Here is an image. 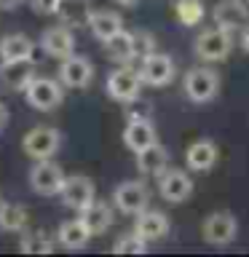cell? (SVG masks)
I'll use <instances>...</instances> for the list:
<instances>
[{"instance_id": "obj_19", "label": "cell", "mask_w": 249, "mask_h": 257, "mask_svg": "<svg viewBox=\"0 0 249 257\" xmlns=\"http://www.w3.org/2000/svg\"><path fill=\"white\" fill-rule=\"evenodd\" d=\"M169 166V153L164 145L153 142L150 148H145L137 153V169H140L142 174H153V177H161L166 172Z\"/></svg>"}, {"instance_id": "obj_18", "label": "cell", "mask_w": 249, "mask_h": 257, "mask_svg": "<svg viewBox=\"0 0 249 257\" xmlns=\"http://www.w3.org/2000/svg\"><path fill=\"white\" fill-rule=\"evenodd\" d=\"M185 164L193 172H209L217 164V145L212 140H196L185 153Z\"/></svg>"}, {"instance_id": "obj_9", "label": "cell", "mask_w": 249, "mask_h": 257, "mask_svg": "<svg viewBox=\"0 0 249 257\" xmlns=\"http://www.w3.org/2000/svg\"><path fill=\"white\" fill-rule=\"evenodd\" d=\"M158 190H161V198L169 201V204H182L193 193V180L182 169H166L158 177Z\"/></svg>"}, {"instance_id": "obj_2", "label": "cell", "mask_w": 249, "mask_h": 257, "mask_svg": "<svg viewBox=\"0 0 249 257\" xmlns=\"http://www.w3.org/2000/svg\"><path fill=\"white\" fill-rule=\"evenodd\" d=\"M59 145H62V134L51 126H35L30 128L27 137H24L22 148L30 158L35 161H46V158H54L59 153Z\"/></svg>"}, {"instance_id": "obj_8", "label": "cell", "mask_w": 249, "mask_h": 257, "mask_svg": "<svg viewBox=\"0 0 249 257\" xmlns=\"http://www.w3.org/2000/svg\"><path fill=\"white\" fill-rule=\"evenodd\" d=\"M112 201L115 206L120 209L123 214H140L142 209H148V201H150V193L145 188V182L140 180H126L120 182L115 193H112Z\"/></svg>"}, {"instance_id": "obj_22", "label": "cell", "mask_w": 249, "mask_h": 257, "mask_svg": "<svg viewBox=\"0 0 249 257\" xmlns=\"http://www.w3.org/2000/svg\"><path fill=\"white\" fill-rule=\"evenodd\" d=\"M35 43L22 35V32H11L0 40V59H32Z\"/></svg>"}, {"instance_id": "obj_11", "label": "cell", "mask_w": 249, "mask_h": 257, "mask_svg": "<svg viewBox=\"0 0 249 257\" xmlns=\"http://www.w3.org/2000/svg\"><path fill=\"white\" fill-rule=\"evenodd\" d=\"M35 78V62L32 59H3L0 64V86L8 91H22Z\"/></svg>"}, {"instance_id": "obj_20", "label": "cell", "mask_w": 249, "mask_h": 257, "mask_svg": "<svg viewBox=\"0 0 249 257\" xmlns=\"http://www.w3.org/2000/svg\"><path fill=\"white\" fill-rule=\"evenodd\" d=\"M80 220L86 222V228L91 230V236H102L104 230L112 225V209L104 201H91L86 209H80Z\"/></svg>"}, {"instance_id": "obj_34", "label": "cell", "mask_w": 249, "mask_h": 257, "mask_svg": "<svg viewBox=\"0 0 249 257\" xmlns=\"http://www.w3.org/2000/svg\"><path fill=\"white\" fill-rule=\"evenodd\" d=\"M241 48H244V51L249 54V27L244 30V35H241Z\"/></svg>"}, {"instance_id": "obj_14", "label": "cell", "mask_w": 249, "mask_h": 257, "mask_svg": "<svg viewBox=\"0 0 249 257\" xmlns=\"http://www.w3.org/2000/svg\"><path fill=\"white\" fill-rule=\"evenodd\" d=\"M212 19H214L217 27L233 32V30L244 27L249 22V8H246V3H241V0H220V3L212 8Z\"/></svg>"}, {"instance_id": "obj_24", "label": "cell", "mask_w": 249, "mask_h": 257, "mask_svg": "<svg viewBox=\"0 0 249 257\" xmlns=\"http://www.w3.org/2000/svg\"><path fill=\"white\" fill-rule=\"evenodd\" d=\"M56 16H62L67 27H86L91 19V6L86 0H59Z\"/></svg>"}, {"instance_id": "obj_21", "label": "cell", "mask_w": 249, "mask_h": 257, "mask_svg": "<svg viewBox=\"0 0 249 257\" xmlns=\"http://www.w3.org/2000/svg\"><path fill=\"white\" fill-rule=\"evenodd\" d=\"M59 244L64 249H83L88 244V238H91V230L86 228V222L80 220H67V222H62L59 225Z\"/></svg>"}, {"instance_id": "obj_27", "label": "cell", "mask_w": 249, "mask_h": 257, "mask_svg": "<svg viewBox=\"0 0 249 257\" xmlns=\"http://www.w3.org/2000/svg\"><path fill=\"white\" fill-rule=\"evenodd\" d=\"M51 249H54V241L46 233H30V236L22 238L24 254H51Z\"/></svg>"}, {"instance_id": "obj_26", "label": "cell", "mask_w": 249, "mask_h": 257, "mask_svg": "<svg viewBox=\"0 0 249 257\" xmlns=\"http://www.w3.org/2000/svg\"><path fill=\"white\" fill-rule=\"evenodd\" d=\"M27 225V209L19 204H3L0 201V230L16 233Z\"/></svg>"}, {"instance_id": "obj_10", "label": "cell", "mask_w": 249, "mask_h": 257, "mask_svg": "<svg viewBox=\"0 0 249 257\" xmlns=\"http://www.w3.org/2000/svg\"><path fill=\"white\" fill-rule=\"evenodd\" d=\"M62 182H64V174L51 158L38 161L30 172V185L35 193H40V196H56V193L62 190Z\"/></svg>"}, {"instance_id": "obj_5", "label": "cell", "mask_w": 249, "mask_h": 257, "mask_svg": "<svg viewBox=\"0 0 249 257\" xmlns=\"http://www.w3.org/2000/svg\"><path fill=\"white\" fill-rule=\"evenodd\" d=\"M174 59L169 54H158V51H153L148 54L142 59V67H140V78H142V83H148V86H166V83H172V78H174Z\"/></svg>"}, {"instance_id": "obj_12", "label": "cell", "mask_w": 249, "mask_h": 257, "mask_svg": "<svg viewBox=\"0 0 249 257\" xmlns=\"http://www.w3.org/2000/svg\"><path fill=\"white\" fill-rule=\"evenodd\" d=\"M94 78V67L86 56H64V62L59 64V83H64L67 88H86Z\"/></svg>"}, {"instance_id": "obj_28", "label": "cell", "mask_w": 249, "mask_h": 257, "mask_svg": "<svg viewBox=\"0 0 249 257\" xmlns=\"http://www.w3.org/2000/svg\"><path fill=\"white\" fill-rule=\"evenodd\" d=\"M177 16H180L182 24L193 27V24L204 19V6H201V0H180L177 3Z\"/></svg>"}, {"instance_id": "obj_35", "label": "cell", "mask_w": 249, "mask_h": 257, "mask_svg": "<svg viewBox=\"0 0 249 257\" xmlns=\"http://www.w3.org/2000/svg\"><path fill=\"white\" fill-rule=\"evenodd\" d=\"M118 3H120V6H137L140 0H118Z\"/></svg>"}, {"instance_id": "obj_31", "label": "cell", "mask_w": 249, "mask_h": 257, "mask_svg": "<svg viewBox=\"0 0 249 257\" xmlns=\"http://www.w3.org/2000/svg\"><path fill=\"white\" fill-rule=\"evenodd\" d=\"M30 3L35 14H56V8H59V0H30Z\"/></svg>"}, {"instance_id": "obj_7", "label": "cell", "mask_w": 249, "mask_h": 257, "mask_svg": "<svg viewBox=\"0 0 249 257\" xmlns=\"http://www.w3.org/2000/svg\"><path fill=\"white\" fill-rule=\"evenodd\" d=\"M24 94H27V102L32 104L35 110H54L56 104L62 102V86L59 80L54 78H32L30 86L24 88Z\"/></svg>"}, {"instance_id": "obj_4", "label": "cell", "mask_w": 249, "mask_h": 257, "mask_svg": "<svg viewBox=\"0 0 249 257\" xmlns=\"http://www.w3.org/2000/svg\"><path fill=\"white\" fill-rule=\"evenodd\" d=\"M238 233V222L230 212H212L204 220V228H201V236H204L206 244L214 246H225L236 238Z\"/></svg>"}, {"instance_id": "obj_23", "label": "cell", "mask_w": 249, "mask_h": 257, "mask_svg": "<svg viewBox=\"0 0 249 257\" xmlns=\"http://www.w3.org/2000/svg\"><path fill=\"white\" fill-rule=\"evenodd\" d=\"M88 27L99 40L112 38L115 32L123 30V19L115 11H91V19H88Z\"/></svg>"}, {"instance_id": "obj_29", "label": "cell", "mask_w": 249, "mask_h": 257, "mask_svg": "<svg viewBox=\"0 0 249 257\" xmlns=\"http://www.w3.org/2000/svg\"><path fill=\"white\" fill-rule=\"evenodd\" d=\"M145 249H148V241L142 236H137V233H126V236H120L112 244V252L115 254H142Z\"/></svg>"}, {"instance_id": "obj_6", "label": "cell", "mask_w": 249, "mask_h": 257, "mask_svg": "<svg viewBox=\"0 0 249 257\" xmlns=\"http://www.w3.org/2000/svg\"><path fill=\"white\" fill-rule=\"evenodd\" d=\"M140 88H142V78L132 67H118L107 75V94L118 102H137Z\"/></svg>"}, {"instance_id": "obj_15", "label": "cell", "mask_w": 249, "mask_h": 257, "mask_svg": "<svg viewBox=\"0 0 249 257\" xmlns=\"http://www.w3.org/2000/svg\"><path fill=\"white\" fill-rule=\"evenodd\" d=\"M134 233L142 236L145 241H161L169 233V217L164 212H156V209H142L137 214V225H134Z\"/></svg>"}, {"instance_id": "obj_3", "label": "cell", "mask_w": 249, "mask_h": 257, "mask_svg": "<svg viewBox=\"0 0 249 257\" xmlns=\"http://www.w3.org/2000/svg\"><path fill=\"white\" fill-rule=\"evenodd\" d=\"M230 48H233V38L222 27L206 30L196 38V56L201 62H220L230 54Z\"/></svg>"}, {"instance_id": "obj_1", "label": "cell", "mask_w": 249, "mask_h": 257, "mask_svg": "<svg viewBox=\"0 0 249 257\" xmlns=\"http://www.w3.org/2000/svg\"><path fill=\"white\" fill-rule=\"evenodd\" d=\"M182 86H185V94H188L190 102L206 104L217 96V91H220V75H217L212 67H206V64H198V67H190L185 72Z\"/></svg>"}, {"instance_id": "obj_13", "label": "cell", "mask_w": 249, "mask_h": 257, "mask_svg": "<svg viewBox=\"0 0 249 257\" xmlns=\"http://www.w3.org/2000/svg\"><path fill=\"white\" fill-rule=\"evenodd\" d=\"M59 196H62V201L70 209H78V212H80V209H86L94 201V182L88 180V177H83V174L64 177Z\"/></svg>"}, {"instance_id": "obj_32", "label": "cell", "mask_w": 249, "mask_h": 257, "mask_svg": "<svg viewBox=\"0 0 249 257\" xmlns=\"http://www.w3.org/2000/svg\"><path fill=\"white\" fill-rule=\"evenodd\" d=\"M24 3V0H0V8L3 11H14V8H19Z\"/></svg>"}, {"instance_id": "obj_25", "label": "cell", "mask_w": 249, "mask_h": 257, "mask_svg": "<svg viewBox=\"0 0 249 257\" xmlns=\"http://www.w3.org/2000/svg\"><path fill=\"white\" fill-rule=\"evenodd\" d=\"M102 43H104V54H107L110 59H115V62L134 59V35H132V32L120 30V32H115L112 38L102 40Z\"/></svg>"}, {"instance_id": "obj_16", "label": "cell", "mask_w": 249, "mask_h": 257, "mask_svg": "<svg viewBox=\"0 0 249 257\" xmlns=\"http://www.w3.org/2000/svg\"><path fill=\"white\" fill-rule=\"evenodd\" d=\"M153 142H158V140H156V128H153L150 118H132L129 120V126L123 128V145L129 150L140 153L145 148H150Z\"/></svg>"}, {"instance_id": "obj_33", "label": "cell", "mask_w": 249, "mask_h": 257, "mask_svg": "<svg viewBox=\"0 0 249 257\" xmlns=\"http://www.w3.org/2000/svg\"><path fill=\"white\" fill-rule=\"evenodd\" d=\"M6 123H8V110L3 107V104H0V132L6 128Z\"/></svg>"}, {"instance_id": "obj_30", "label": "cell", "mask_w": 249, "mask_h": 257, "mask_svg": "<svg viewBox=\"0 0 249 257\" xmlns=\"http://www.w3.org/2000/svg\"><path fill=\"white\" fill-rule=\"evenodd\" d=\"M132 35H134V56H140V62L148 54L156 51V38H153L148 30H137V32H132Z\"/></svg>"}, {"instance_id": "obj_17", "label": "cell", "mask_w": 249, "mask_h": 257, "mask_svg": "<svg viewBox=\"0 0 249 257\" xmlns=\"http://www.w3.org/2000/svg\"><path fill=\"white\" fill-rule=\"evenodd\" d=\"M40 46H43L46 54L56 56V59H64V56L72 54L75 48V40H72V32L67 24H59V27H48L40 38Z\"/></svg>"}]
</instances>
